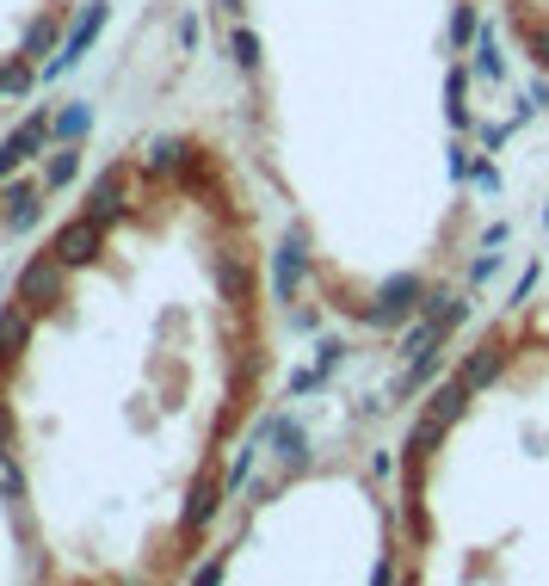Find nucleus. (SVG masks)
<instances>
[{
	"mask_svg": "<svg viewBox=\"0 0 549 586\" xmlns=\"http://www.w3.org/2000/svg\"><path fill=\"white\" fill-rule=\"evenodd\" d=\"M0 44L13 62H38L50 75V62L62 56V0H0Z\"/></svg>",
	"mask_w": 549,
	"mask_h": 586,
	"instance_id": "obj_1",
	"label": "nucleus"
},
{
	"mask_svg": "<svg viewBox=\"0 0 549 586\" xmlns=\"http://www.w3.org/2000/svg\"><path fill=\"white\" fill-rule=\"evenodd\" d=\"M50 136H56V124H50L44 112H31L25 124H13V136L0 142V186H7V179H13V173H19V167L31 161V155H38Z\"/></svg>",
	"mask_w": 549,
	"mask_h": 586,
	"instance_id": "obj_2",
	"label": "nucleus"
},
{
	"mask_svg": "<svg viewBox=\"0 0 549 586\" xmlns=\"http://www.w3.org/2000/svg\"><path fill=\"white\" fill-rule=\"evenodd\" d=\"M99 247H105L99 216H75V223H62V229H56V247H50V253H56V260H62L68 272H75V266H87V260H93Z\"/></svg>",
	"mask_w": 549,
	"mask_h": 586,
	"instance_id": "obj_3",
	"label": "nucleus"
},
{
	"mask_svg": "<svg viewBox=\"0 0 549 586\" xmlns=\"http://www.w3.org/2000/svg\"><path fill=\"white\" fill-rule=\"evenodd\" d=\"M420 278L414 272H401V278H389L383 284V303H371V309H364V321H371V327H401V321H408L414 315V297H420Z\"/></svg>",
	"mask_w": 549,
	"mask_h": 586,
	"instance_id": "obj_4",
	"label": "nucleus"
},
{
	"mask_svg": "<svg viewBox=\"0 0 549 586\" xmlns=\"http://www.w3.org/2000/svg\"><path fill=\"white\" fill-rule=\"evenodd\" d=\"M62 260L50 253V260H31L25 272H19V303L25 309H44V303H62Z\"/></svg>",
	"mask_w": 549,
	"mask_h": 586,
	"instance_id": "obj_5",
	"label": "nucleus"
},
{
	"mask_svg": "<svg viewBox=\"0 0 549 586\" xmlns=\"http://www.w3.org/2000/svg\"><path fill=\"white\" fill-rule=\"evenodd\" d=\"M179 186H186V192H198V198H204V204H216V210H229L223 173L210 167V155H204V149H192V155H186V167H179Z\"/></svg>",
	"mask_w": 549,
	"mask_h": 586,
	"instance_id": "obj_6",
	"label": "nucleus"
},
{
	"mask_svg": "<svg viewBox=\"0 0 549 586\" xmlns=\"http://www.w3.org/2000/svg\"><path fill=\"white\" fill-rule=\"evenodd\" d=\"M124 167H112V173H99L93 179V198H87V216H99V223H112V216H124Z\"/></svg>",
	"mask_w": 549,
	"mask_h": 586,
	"instance_id": "obj_7",
	"label": "nucleus"
},
{
	"mask_svg": "<svg viewBox=\"0 0 549 586\" xmlns=\"http://www.w3.org/2000/svg\"><path fill=\"white\" fill-rule=\"evenodd\" d=\"M38 210H44V186H31V179H19V186H13V179H7V229H31V223H38Z\"/></svg>",
	"mask_w": 549,
	"mask_h": 586,
	"instance_id": "obj_8",
	"label": "nucleus"
},
{
	"mask_svg": "<svg viewBox=\"0 0 549 586\" xmlns=\"http://www.w3.org/2000/svg\"><path fill=\"white\" fill-rule=\"evenodd\" d=\"M303 241H284L278 247V260H272V290H278V303H290L297 297V284H303Z\"/></svg>",
	"mask_w": 549,
	"mask_h": 586,
	"instance_id": "obj_9",
	"label": "nucleus"
},
{
	"mask_svg": "<svg viewBox=\"0 0 549 586\" xmlns=\"http://www.w3.org/2000/svg\"><path fill=\"white\" fill-rule=\"evenodd\" d=\"M500 364H506V358H500V346H494V340H482V346H475V352L463 358L457 383H463V389H482V383H494V377H500Z\"/></svg>",
	"mask_w": 549,
	"mask_h": 586,
	"instance_id": "obj_10",
	"label": "nucleus"
},
{
	"mask_svg": "<svg viewBox=\"0 0 549 586\" xmlns=\"http://www.w3.org/2000/svg\"><path fill=\"white\" fill-rule=\"evenodd\" d=\"M25 340H31V309L25 303H13V309H0V358H19L25 352Z\"/></svg>",
	"mask_w": 549,
	"mask_h": 586,
	"instance_id": "obj_11",
	"label": "nucleus"
},
{
	"mask_svg": "<svg viewBox=\"0 0 549 586\" xmlns=\"http://www.w3.org/2000/svg\"><path fill=\"white\" fill-rule=\"evenodd\" d=\"M512 19L525 31V50L549 44V0H512Z\"/></svg>",
	"mask_w": 549,
	"mask_h": 586,
	"instance_id": "obj_12",
	"label": "nucleus"
},
{
	"mask_svg": "<svg viewBox=\"0 0 549 586\" xmlns=\"http://www.w3.org/2000/svg\"><path fill=\"white\" fill-rule=\"evenodd\" d=\"M216 506H223V482H210V475H204V482L192 488V500H186V531H204L216 519Z\"/></svg>",
	"mask_w": 549,
	"mask_h": 586,
	"instance_id": "obj_13",
	"label": "nucleus"
},
{
	"mask_svg": "<svg viewBox=\"0 0 549 586\" xmlns=\"http://www.w3.org/2000/svg\"><path fill=\"white\" fill-rule=\"evenodd\" d=\"M216 290H223L229 303H247V290H253V272H247V260L223 253V260H216Z\"/></svg>",
	"mask_w": 549,
	"mask_h": 586,
	"instance_id": "obj_14",
	"label": "nucleus"
},
{
	"mask_svg": "<svg viewBox=\"0 0 549 586\" xmlns=\"http://www.w3.org/2000/svg\"><path fill=\"white\" fill-rule=\"evenodd\" d=\"M463 401H469V389L451 377V383H438V389H432V408H426V414H432L438 426H451V420L463 414Z\"/></svg>",
	"mask_w": 549,
	"mask_h": 586,
	"instance_id": "obj_15",
	"label": "nucleus"
},
{
	"mask_svg": "<svg viewBox=\"0 0 549 586\" xmlns=\"http://www.w3.org/2000/svg\"><path fill=\"white\" fill-rule=\"evenodd\" d=\"M192 155V142H179V136H161L155 149H149V173H179Z\"/></svg>",
	"mask_w": 549,
	"mask_h": 586,
	"instance_id": "obj_16",
	"label": "nucleus"
},
{
	"mask_svg": "<svg viewBox=\"0 0 549 586\" xmlns=\"http://www.w3.org/2000/svg\"><path fill=\"white\" fill-rule=\"evenodd\" d=\"M75 173H81V149H62V155H56V161L44 167V186H50V192H62V186H68V179H75Z\"/></svg>",
	"mask_w": 549,
	"mask_h": 586,
	"instance_id": "obj_17",
	"label": "nucleus"
},
{
	"mask_svg": "<svg viewBox=\"0 0 549 586\" xmlns=\"http://www.w3.org/2000/svg\"><path fill=\"white\" fill-rule=\"evenodd\" d=\"M0 500H7V506H19V500H25V475H19L13 451H0Z\"/></svg>",
	"mask_w": 549,
	"mask_h": 586,
	"instance_id": "obj_18",
	"label": "nucleus"
},
{
	"mask_svg": "<svg viewBox=\"0 0 549 586\" xmlns=\"http://www.w3.org/2000/svg\"><path fill=\"white\" fill-rule=\"evenodd\" d=\"M463 315H469V303H463V297H445V309H432L426 321L438 327V334H451V327H463Z\"/></svg>",
	"mask_w": 549,
	"mask_h": 586,
	"instance_id": "obj_19",
	"label": "nucleus"
},
{
	"mask_svg": "<svg viewBox=\"0 0 549 586\" xmlns=\"http://www.w3.org/2000/svg\"><path fill=\"white\" fill-rule=\"evenodd\" d=\"M438 432H445V426H438V420L426 414V420H420V426L408 432V463H420V457H426V445H432V438H438Z\"/></svg>",
	"mask_w": 549,
	"mask_h": 586,
	"instance_id": "obj_20",
	"label": "nucleus"
},
{
	"mask_svg": "<svg viewBox=\"0 0 549 586\" xmlns=\"http://www.w3.org/2000/svg\"><path fill=\"white\" fill-rule=\"evenodd\" d=\"M247 475H253V445H241V451H235V463H229V475H223V494H241Z\"/></svg>",
	"mask_w": 549,
	"mask_h": 586,
	"instance_id": "obj_21",
	"label": "nucleus"
},
{
	"mask_svg": "<svg viewBox=\"0 0 549 586\" xmlns=\"http://www.w3.org/2000/svg\"><path fill=\"white\" fill-rule=\"evenodd\" d=\"M87 124H93V112H87V105H75V112H62V118H56V136H81Z\"/></svg>",
	"mask_w": 549,
	"mask_h": 586,
	"instance_id": "obj_22",
	"label": "nucleus"
},
{
	"mask_svg": "<svg viewBox=\"0 0 549 586\" xmlns=\"http://www.w3.org/2000/svg\"><path fill=\"white\" fill-rule=\"evenodd\" d=\"M272 438L284 445V457H297V451H303V426H290V420H278V426H272Z\"/></svg>",
	"mask_w": 549,
	"mask_h": 586,
	"instance_id": "obj_23",
	"label": "nucleus"
},
{
	"mask_svg": "<svg viewBox=\"0 0 549 586\" xmlns=\"http://www.w3.org/2000/svg\"><path fill=\"white\" fill-rule=\"evenodd\" d=\"M334 364H340V340H321V358H315V371L327 377V371H334Z\"/></svg>",
	"mask_w": 549,
	"mask_h": 586,
	"instance_id": "obj_24",
	"label": "nucleus"
},
{
	"mask_svg": "<svg viewBox=\"0 0 549 586\" xmlns=\"http://www.w3.org/2000/svg\"><path fill=\"white\" fill-rule=\"evenodd\" d=\"M469 173H475V186H482V192H494V186H500V173H494V167H488V161H475V167H469Z\"/></svg>",
	"mask_w": 549,
	"mask_h": 586,
	"instance_id": "obj_25",
	"label": "nucleus"
},
{
	"mask_svg": "<svg viewBox=\"0 0 549 586\" xmlns=\"http://www.w3.org/2000/svg\"><path fill=\"white\" fill-rule=\"evenodd\" d=\"M494 266H500V253H482V260L469 266V278H475V284H488V272H494Z\"/></svg>",
	"mask_w": 549,
	"mask_h": 586,
	"instance_id": "obj_26",
	"label": "nucleus"
},
{
	"mask_svg": "<svg viewBox=\"0 0 549 586\" xmlns=\"http://www.w3.org/2000/svg\"><path fill=\"white\" fill-rule=\"evenodd\" d=\"M216 580H223V556H216V562H204V568H198V580H192V586H216Z\"/></svg>",
	"mask_w": 549,
	"mask_h": 586,
	"instance_id": "obj_27",
	"label": "nucleus"
},
{
	"mask_svg": "<svg viewBox=\"0 0 549 586\" xmlns=\"http://www.w3.org/2000/svg\"><path fill=\"white\" fill-rule=\"evenodd\" d=\"M531 290H537V266H531V272H525L519 284H512V303H525V297H531Z\"/></svg>",
	"mask_w": 549,
	"mask_h": 586,
	"instance_id": "obj_28",
	"label": "nucleus"
},
{
	"mask_svg": "<svg viewBox=\"0 0 549 586\" xmlns=\"http://www.w3.org/2000/svg\"><path fill=\"white\" fill-rule=\"evenodd\" d=\"M371 586H395V562H389V556H383V562L371 568Z\"/></svg>",
	"mask_w": 549,
	"mask_h": 586,
	"instance_id": "obj_29",
	"label": "nucleus"
},
{
	"mask_svg": "<svg viewBox=\"0 0 549 586\" xmlns=\"http://www.w3.org/2000/svg\"><path fill=\"white\" fill-rule=\"evenodd\" d=\"M7 445H13V414L0 408V451H7Z\"/></svg>",
	"mask_w": 549,
	"mask_h": 586,
	"instance_id": "obj_30",
	"label": "nucleus"
}]
</instances>
